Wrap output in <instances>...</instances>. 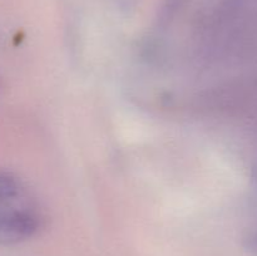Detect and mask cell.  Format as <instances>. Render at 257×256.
<instances>
[{
  "label": "cell",
  "instance_id": "obj_1",
  "mask_svg": "<svg viewBox=\"0 0 257 256\" xmlns=\"http://www.w3.org/2000/svg\"><path fill=\"white\" fill-rule=\"evenodd\" d=\"M42 211L27 186L8 173H0V245H14L37 233Z\"/></svg>",
  "mask_w": 257,
  "mask_h": 256
}]
</instances>
